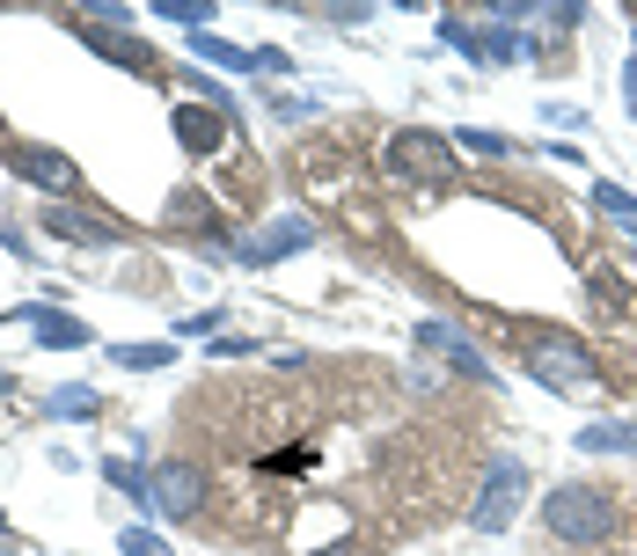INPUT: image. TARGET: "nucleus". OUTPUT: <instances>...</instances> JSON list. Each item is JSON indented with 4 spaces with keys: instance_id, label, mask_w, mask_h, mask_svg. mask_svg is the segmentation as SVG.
<instances>
[{
    "instance_id": "obj_12",
    "label": "nucleus",
    "mask_w": 637,
    "mask_h": 556,
    "mask_svg": "<svg viewBox=\"0 0 637 556\" xmlns=\"http://www.w3.org/2000/svg\"><path fill=\"white\" fill-rule=\"evenodd\" d=\"M155 16H177V22H191V30H198V22H206L212 8H206V0H161Z\"/></svg>"
},
{
    "instance_id": "obj_8",
    "label": "nucleus",
    "mask_w": 637,
    "mask_h": 556,
    "mask_svg": "<svg viewBox=\"0 0 637 556\" xmlns=\"http://www.w3.org/2000/svg\"><path fill=\"white\" fill-rule=\"evenodd\" d=\"M177 132H183V147H191V155H212V147L228 139V125L212 118V110H177Z\"/></svg>"
},
{
    "instance_id": "obj_4",
    "label": "nucleus",
    "mask_w": 637,
    "mask_h": 556,
    "mask_svg": "<svg viewBox=\"0 0 637 556\" xmlns=\"http://www.w3.org/2000/svg\"><path fill=\"white\" fill-rule=\"evenodd\" d=\"M44 235H67V242H89V249H118L125 242L118 220H89V212H73V206H44Z\"/></svg>"
},
{
    "instance_id": "obj_7",
    "label": "nucleus",
    "mask_w": 637,
    "mask_h": 556,
    "mask_svg": "<svg viewBox=\"0 0 637 556\" xmlns=\"http://www.w3.org/2000/svg\"><path fill=\"white\" fill-rule=\"evenodd\" d=\"M535 359H543L549 381H586V351L565 345V337H535Z\"/></svg>"
},
{
    "instance_id": "obj_11",
    "label": "nucleus",
    "mask_w": 637,
    "mask_h": 556,
    "mask_svg": "<svg viewBox=\"0 0 637 556\" xmlns=\"http://www.w3.org/2000/svg\"><path fill=\"white\" fill-rule=\"evenodd\" d=\"M118 549H125V556H169L155 535H147V527H125V535H118Z\"/></svg>"
},
{
    "instance_id": "obj_16",
    "label": "nucleus",
    "mask_w": 637,
    "mask_h": 556,
    "mask_svg": "<svg viewBox=\"0 0 637 556\" xmlns=\"http://www.w3.org/2000/svg\"><path fill=\"white\" fill-rule=\"evenodd\" d=\"M0 388H8V374H0Z\"/></svg>"
},
{
    "instance_id": "obj_1",
    "label": "nucleus",
    "mask_w": 637,
    "mask_h": 556,
    "mask_svg": "<svg viewBox=\"0 0 637 556\" xmlns=\"http://www.w3.org/2000/svg\"><path fill=\"white\" fill-rule=\"evenodd\" d=\"M543 527L557 542H571V549H601V542H616L623 513H616V498L594 490V484H557L543 498Z\"/></svg>"
},
{
    "instance_id": "obj_3",
    "label": "nucleus",
    "mask_w": 637,
    "mask_h": 556,
    "mask_svg": "<svg viewBox=\"0 0 637 556\" xmlns=\"http://www.w3.org/2000/svg\"><path fill=\"white\" fill-rule=\"evenodd\" d=\"M396 169L418 176V183H432V191H447L461 161H455V147H447L440 132H396Z\"/></svg>"
},
{
    "instance_id": "obj_15",
    "label": "nucleus",
    "mask_w": 637,
    "mask_h": 556,
    "mask_svg": "<svg viewBox=\"0 0 637 556\" xmlns=\"http://www.w3.org/2000/svg\"><path fill=\"white\" fill-rule=\"evenodd\" d=\"M630 110H637V67H630Z\"/></svg>"
},
{
    "instance_id": "obj_6",
    "label": "nucleus",
    "mask_w": 637,
    "mask_h": 556,
    "mask_svg": "<svg viewBox=\"0 0 637 556\" xmlns=\"http://www.w3.org/2000/svg\"><path fill=\"white\" fill-rule=\"evenodd\" d=\"M520 484H528V469L498 461V469H491V498H484L469 520H477V527H506V513H514V490H520Z\"/></svg>"
},
{
    "instance_id": "obj_5",
    "label": "nucleus",
    "mask_w": 637,
    "mask_h": 556,
    "mask_svg": "<svg viewBox=\"0 0 637 556\" xmlns=\"http://www.w3.org/2000/svg\"><path fill=\"white\" fill-rule=\"evenodd\" d=\"M16 169L30 176L37 191H73L81 176H73V161L67 155H44V147H16Z\"/></svg>"
},
{
    "instance_id": "obj_13",
    "label": "nucleus",
    "mask_w": 637,
    "mask_h": 556,
    "mask_svg": "<svg viewBox=\"0 0 637 556\" xmlns=\"http://www.w3.org/2000/svg\"><path fill=\"white\" fill-rule=\"evenodd\" d=\"M52 410H67V417H89V410H96V396H89V388H59V396H52Z\"/></svg>"
},
{
    "instance_id": "obj_10",
    "label": "nucleus",
    "mask_w": 637,
    "mask_h": 556,
    "mask_svg": "<svg viewBox=\"0 0 637 556\" xmlns=\"http://www.w3.org/2000/svg\"><path fill=\"white\" fill-rule=\"evenodd\" d=\"M30 322H37V337H44V345H81V337H89L81 322H73V315H44V308H37Z\"/></svg>"
},
{
    "instance_id": "obj_2",
    "label": "nucleus",
    "mask_w": 637,
    "mask_h": 556,
    "mask_svg": "<svg viewBox=\"0 0 637 556\" xmlns=\"http://www.w3.org/2000/svg\"><path fill=\"white\" fill-rule=\"evenodd\" d=\"M147 484H155V505L169 513V520H198V513H206V498H212V484H206V469H198V461H161Z\"/></svg>"
},
{
    "instance_id": "obj_9",
    "label": "nucleus",
    "mask_w": 637,
    "mask_h": 556,
    "mask_svg": "<svg viewBox=\"0 0 637 556\" xmlns=\"http://www.w3.org/2000/svg\"><path fill=\"white\" fill-rule=\"evenodd\" d=\"M89 44L103 59H125V67H155V59H147V44H132V37H110V30H89Z\"/></svg>"
},
{
    "instance_id": "obj_14",
    "label": "nucleus",
    "mask_w": 637,
    "mask_h": 556,
    "mask_svg": "<svg viewBox=\"0 0 637 556\" xmlns=\"http://www.w3.org/2000/svg\"><path fill=\"white\" fill-rule=\"evenodd\" d=\"M118 359H125V366H169V351H161V345H125Z\"/></svg>"
}]
</instances>
